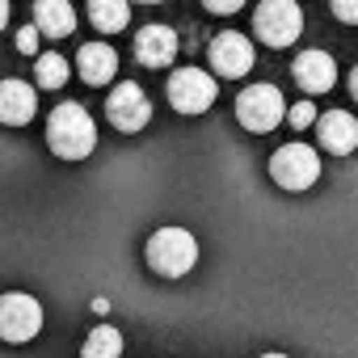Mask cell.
<instances>
[{
    "label": "cell",
    "mask_w": 358,
    "mask_h": 358,
    "mask_svg": "<svg viewBox=\"0 0 358 358\" xmlns=\"http://www.w3.org/2000/svg\"><path fill=\"white\" fill-rule=\"evenodd\" d=\"M47 143L59 160H85L97 148V127H93L89 110L76 101H59L47 118Z\"/></svg>",
    "instance_id": "obj_1"
},
{
    "label": "cell",
    "mask_w": 358,
    "mask_h": 358,
    "mask_svg": "<svg viewBox=\"0 0 358 358\" xmlns=\"http://www.w3.org/2000/svg\"><path fill=\"white\" fill-rule=\"evenodd\" d=\"M143 257H148V266H152L160 278H182V274H190L194 262H199V241H194L186 228H160V232H152Z\"/></svg>",
    "instance_id": "obj_2"
},
{
    "label": "cell",
    "mask_w": 358,
    "mask_h": 358,
    "mask_svg": "<svg viewBox=\"0 0 358 358\" xmlns=\"http://www.w3.org/2000/svg\"><path fill=\"white\" fill-rule=\"evenodd\" d=\"M270 177H274L282 190H291V194L312 190L320 182V156L308 143H282L270 156Z\"/></svg>",
    "instance_id": "obj_3"
},
{
    "label": "cell",
    "mask_w": 358,
    "mask_h": 358,
    "mask_svg": "<svg viewBox=\"0 0 358 358\" xmlns=\"http://www.w3.org/2000/svg\"><path fill=\"white\" fill-rule=\"evenodd\" d=\"M164 93H169V106H173L177 114H203V110L215 106L220 85H215V76L203 72V68H177V72L169 76Z\"/></svg>",
    "instance_id": "obj_4"
},
{
    "label": "cell",
    "mask_w": 358,
    "mask_h": 358,
    "mask_svg": "<svg viewBox=\"0 0 358 358\" xmlns=\"http://www.w3.org/2000/svg\"><path fill=\"white\" fill-rule=\"evenodd\" d=\"M287 118V101L274 85H249L241 97H236V122L253 135H266L274 131L278 122Z\"/></svg>",
    "instance_id": "obj_5"
},
{
    "label": "cell",
    "mask_w": 358,
    "mask_h": 358,
    "mask_svg": "<svg viewBox=\"0 0 358 358\" xmlns=\"http://www.w3.org/2000/svg\"><path fill=\"white\" fill-rule=\"evenodd\" d=\"M303 30V13L295 0H262L253 9V34L270 47H291Z\"/></svg>",
    "instance_id": "obj_6"
},
{
    "label": "cell",
    "mask_w": 358,
    "mask_h": 358,
    "mask_svg": "<svg viewBox=\"0 0 358 358\" xmlns=\"http://www.w3.org/2000/svg\"><path fill=\"white\" fill-rule=\"evenodd\" d=\"M43 333V303L26 291H9L0 295V341H30Z\"/></svg>",
    "instance_id": "obj_7"
},
{
    "label": "cell",
    "mask_w": 358,
    "mask_h": 358,
    "mask_svg": "<svg viewBox=\"0 0 358 358\" xmlns=\"http://www.w3.org/2000/svg\"><path fill=\"white\" fill-rule=\"evenodd\" d=\"M106 118H110L114 131L135 135V131H143V127L152 122V101H148V93H143L139 85H118V89L106 97Z\"/></svg>",
    "instance_id": "obj_8"
},
{
    "label": "cell",
    "mask_w": 358,
    "mask_h": 358,
    "mask_svg": "<svg viewBox=\"0 0 358 358\" xmlns=\"http://www.w3.org/2000/svg\"><path fill=\"white\" fill-rule=\"evenodd\" d=\"M207 55H211V68H215L224 80L249 76V72H253V59H257L253 43H249L245 34H236V30H224V34H215Z\"/></svg>",
    "instance_id": "obj_9"
},
{
    "label": "cell",
    "mask_w": 358,
    "mask_h": 358,
    "mask_svg": "<svg viewBox=\"0 0 358 358\" xmlns=\"http://www.w3.org/2000/svg\"><path fill=\"white\" fill-rule=\"evenodd\" d=\"M291 76L303 93H329L333 80H337V64L329 51H299L295 64H291Z\"/></svg>",
    "instance_id": "obj_10"
},
{
    "label": "cell",
    "mask_w": 358,
    "mask_h": 358,
    "mask_svg": "<svg viewBox=\"0 0 358 358\" xmlns=\"http://www.w3.org/2000/svg\"><path fill=\"white\" fill-rule=\"evenodd\" d=\"M316 135H320V148L333 152V156H350L358 148V118L345 114V110H329V114H316Z\"/></svg>",
    "instance_id": "obj_11"
},
{
    "label": "cell",
    "mask_w": 358,
    "mask_h": 358,
    "mask_svg": "<svg viewBox=\"0 0 358 358\" xmlns=\"http://www.w3.org/2000/svg\"><path fill=\"white\" fill-rule=\"evenodd\" d=\"M177 55V34L169 26H143L135 34V59L143 68H169Z\"/></svg>",
    "instance_id": "obj_12"
},
{
    "label": "cell",
    "mask_w": 358,
    "mask_h": 358,
    "mask_svg": "<svg viewBox=\"0 0 358 358\" xmlns=\"http://www.w3.org/2000/svg\"><path fill=\"white\" fill-rule=\"evenodd\" d=\"M76 72H80L85 85L101 89V85H110L118 76V51L110 43H85L80 55H76Z\"/></svg>",
    "instance_id": "obj_13"
},
{
    "label": "cell",
    "mask_w": 358,
    "mask_h": 358,
    "mask_svg": "<svg viewBox=\"0 0 358 358\" xmlns=\"http://www.w3.org/2000/svg\"><path fill=\"white\" fill-rule=\"evenodd\" d=\"M38 110V93L26 80H5L0 85V122L5 127H26Z\"/></svg>",
    "instance_id": "obj_14"
},
{
    "label": "cell",
    "mask_w": 358,
    "mask_h": 358,
    "mask_svg": "<svg viewBox=\"0 0 358 358\" xmlns=\"http://www.w3.org/2000/svg\"><path fill=\"white\" fill-rule=\"evenodd\" d=\"M34 26L47 38H68L76 30V9L68 0H34Z\"/></svg>",
    "instance_id": "obj_15"
},
{
    "label": "cell",
    "mask_w": 358,
    "mask_h": 358,
    "mask_svg": "<svg viewBox=\"0 0 358 358\" xmlns=\"http://www.w3.org/2000/svg\"><path fill=\"white\" fill-rule=\"evenodd\" d=\"M127 17H131V5H127V0H89V22H93L101 34L127 30Z\"/></svg>",
    "instance_id": "obj_16"
},
{
    "label": "cell",
    "mask_w": 358,
    "mask_h": 358,
    "mask_svg": "<svg viewBox=\"0 0 358 358\" xmlns=\"http://www.w3.org/2000/svg\"><path fill=\"white\" fill-rule=\"evenodd\" d=\"M118 354H122V333L114 324H97L80 345V358H118Z\"/></svg>",
    "instance_id": "obj_17"
},
{
    "label": "cell",
    "mask_w": 358,
    "mask_h": 358,
    "mask_svg": "<svg viewBox=\"0 0 358 358\" xmlns=\"http://www.w3.org/2000/svg\"><path fill=\"white\" fill-rule=\"evenodd\" d=\"M34 80H38L43 89H64V85H68V59L55 55V51L38 55V64H34Z\"/></svg>",
    "instance_id": "obj_18"
},
{
    "label": "cell",
    "mask_w": 358,
    "mask_h": 358,
    "mask_svg": "<svg viewBox=\"0 0 358 358\" xmlns=\"http://www.w3.org/2000/svg\"><path fill=\"white\" fill-rule=\"evenodd\" d=\"M287 122H291L295 131H303V127H312V122H316V106H312L308 97H303V101H295V106L287 110Z\"/></svg>",
    "instance_id": "obj_19"
},
{
    "label": "cell",
    "mask_w": 358,
    "mask_h": 358,
    "mask_svg": "<svg viewBox=\"0 0 358 358\" xmlns=\"http://www.w3.org/2000/svg\"><path fill=\"white\" fill-rule=\"evenodd\" d=\"M333 17L345 26H358V0H333Z\"/></svg>",
    "instance_id": "obj_20"
},
{
    "label": "cell",
    "mask_w": 358,
    "mask_h": 358,
    "mask_svg": "<svg viewBox=\"0 0 358 358\" xmlns=\"http://www.w3.org/2000/svg\"><path fill=\"white\" fill-rule=\"evenodd\" d=\"M17 51H22V55H34V51H38V26L17 30Z\"/></svg>",
    "instance_id": "obj_21"
},
{
    "label": "cell",
    "mask_w": 358,
    "mask_h": 358,
    "mask_svg": "<svg viewBox=\"0 0 358 358\" xmlns=\"http://www.w3.org/2000/svg\"><path fill=\"white\" fill-rule=\"evenodd\" d=\"M203 5H207L211 13H236V9L245 5V0H203Z\"/></svg>",
    "instance_id": "obj_22"
},
{
    "label": "cell",
    "mask_w": 358,
    "mask_h": 358,
    "mask_svg": "<svg viewBox=\"0 0 358 358\" xmlns=\"http://www.w3.org/2000/svg\"><path fill=\"white\" fill-rule=\"evenodd\" d=\"M9 26V0H0V30Z\"/></svg>",
    "instance_id": "obj_23"
},
{
    "label": "cell",
    "mask_w": 358,
    "mask_h": 358,
    "mask_svg": "<svg viewBox=\"0 0 358 358\" xmlns=\"http://www.w3.org/2000/svg\"><path fill=\"white\" fill-rule=\"evenodd\" d=\"M350 93H354V101H358V68L350 72Z\"/></svg>",
    "instance_id": "obj_24"
},
{
    "label": "cell",
    "mask_w": 358,
    "mask_h": 358,
    "mask_svg": "<svg viewBox=\"0 0 358 358\" xmlns=\"http://www.w3.org/2000/svg\"><path fill=\"white\" fill-rule=\"evenodd\" d=\"M135 5H160V0H135Z\"/></svg>",
    "instance_id": "obj_25"
},
{
    "label": "cell",
    "mask_w": 358,
    "mask_h": 358,
    "mask_svg": "<svg viewBox=\"0 0 358 358\" xmlns=\"http://www.w3.org/2000/svg\"><path fill=\"white\" fill-rule=\"evenodd\" d=\"M262 358H287V354H262Z\"/></svg>",
    "instance_id": "obj_26"
}]
</instances>
